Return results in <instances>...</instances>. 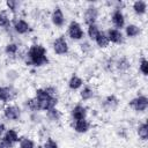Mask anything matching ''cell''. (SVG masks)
I'll return each instance as SVG.
<instances>
[{
	"label": "cell",
	"instance_id": "33",
	"mask_svg": "<svg viewBox=\"0 0 148 148\" xmlns=\"http://www.w3.org/2000/svg\"><path fill=\"white\" fill-rule=\"evenodd\" d=\"M42 148H59V145H58V141L56 139H53L52 136H47L44 140Z\"/></svg>",
	"mask_w": 148,
	"mask_h": 148
},
{
	"label": "cell",
	"instance_id": "5",
	"mask_svg": "<svg viewBox=\"0 0 148 148\" xmlns=\"http://www.w3.org/2000/svg\"><path fill=\"white\" fill-rule=\"evenodd\" d=\"M12 29L18 36H25V35H29L32 31V28H31L30 23L27 20H24L23 17H20V16H13Z\"/></svg>",
	"mask_w": 148,
	"mask_h": 148
},
{
	"label": "cell",
	"instance_id": "23",
	"mask_svg": "<svg viewBox=\"0 0 148 148\" xmlns=\"http://www.w3.org/2000/svg\"><path fill=\"white\" fill-rule=\"evenodd\" d=\"M45 118L51 124H59L62 118V113L58 108H53L45 112Z\"/></svg>",
	"mask_w": 148,
	"mask_h": 148
},
{
	"label": "cell",
	"instance_id": "29",
	"mask_svg": "<svg viewBox=\"0 0 148 148\" xmlns=\"http://www.w3.org/2000/svg\"><path fill=\"white\" fill-rule=\"evenodd\" d=\"M23 106H24V109L27 111H29V113H31V112H39L38 111V106H37V102H36L34 96L25 98L24 102H23Z\"/></svg>",
	"mask_w": 148,
	"mask_h": 148
},
{
	"label": "cell",
	"instance_id": "27",
	"mask_svg": "<svg viewBox=\"0 0 148 148\" xmlns=\"http://www.w3.org/2000/svg\"><path fill=\"white\" fill-rule=\"evenodd\" d=\"M136 135L141 141L148 140V125L146 121H141L136 126Z\"/></svg>",
	"mask_w": 148,
	"mask_h": 148
},
{
	"label": "cell",
	"instance_id": "24",
	"mask_svg": "<svg viewBox=\"0 0 148 148\" xmlns=\"http://www.w3.org/2000/svg\"><path fill=\"white\" fill-rule=\"evenodd\" d=\"M94 43L95 45L98 47V49H108L110 46V42H109V38H108V35L104 30H101V32L97 35V37L94 39Z\"/></svg>",
	"mask_w": 148,
	"mask_h": 148
},
{
	"label": "cell",
	"instance_id": "10",
	"mask_svg": "<svg viewBox=\"0 0 148 148\" xmlns=\"http://www.w3.org/2000/svg\"><path fill=\"white\" fill-rule=\"evenodd\" d=\"M50 21L51 24L58 29L62 28L66 24V15L60 6H54L50 14Z\"/></svg>",
	"mask_w": 148,
	"mask_h": 148
},
{
	"label": "cell",
	"instance_id": "7",
	"mask_svg": "<svg viewBox=\"0 0 148 148\" xmlns=\"http://www.w3.org/2000/svg\"><path fill=\"white\" fill-rule=\"evenodd\" d=\"M128 106L136 113H143L148 109V97L145 94L136 95L128 102Z\"/></svg>",
	"mask_w": 148,
	"mask_h": 148
},
{
	"label": "cell",
	"instance_id": "35",
	"mask_svg": "<svg viewBox=\"0 0 148 148\" xmlns=\"http://www.w3.org/2000/svg\"><path fill=\"white\" fill-rule=\"evenodd\" d=\"M29 118H30V121L35 125L40 124L42 120H43V117H42L40 112H31V113H29Z\"/></svg>",
	"mask_w": 148,
	"mask_h": 148
},
{
	"label": "cell",
	"instance_id": "8",
	"mask_svg": "<svg viewBox=\"0 0 148 148\" xmlns=\"http://www.w3.org/2000/svg\"><path fill=\"white\" fill-rule=\"evenodd\" d=\"M22 116V109L17 104H6L2 109V117L8 121H18Z\"/></svg>",
	"mask_w": 148,
	"mask_h": 148
},
{
	"label": "cell",
	"instance_id": "25",
	"mask_svg": "<svg viewBox=\"0 0 148 148\" xmlns=\"http://www.w3.org/2000/svg\"><path fill=\"white\" fill-rule=\"evenodd\" d=\"M6 6V10H8V13L13 16H16V14L20 12L21 7H22V2L17 1V0H7L5 2Z\"/></svg>",
	"mask_w": 148,
	"mask_h": 148
},
{
	"label": "cell",
	"instance_id": "2",
	"mask_svg": "<svg viewBox=\"0 0 148 148\" xmlns=\"http://www.w3.org/2000/svg\"><path fill=\"white\" fill-rule=\"evenodd\" d=\"M36 102H37V106H38V111L39 112H46L53 108H57L58 103H59V98L58 96L51 95L45 87H39L35 90V95H34Z\"/></svg>",
	"mask_w": 148,
	"mask_h": 148
},
{
	"label": "cell",
	"instance_id": "19",
	"mask_svg": "<svg viewBox=\"0 0 148 148\" xmlns=\"http://www.w3.org/2000/svg\"><path fill=\"white\" fill-rule=\"evenodd\" d=\"M79 96H80V99L82 102H88V101H91L92 98H95L96 90L91 84H86L84 83L83 87L79 90Z\"/></svg>",
	"mask_w": 148,
	"mask_h": 148
},
{
	"label": "cell",
	"instance_id": "16",
	"mask_svg": "<svg viewBox=\"0 0 148 148\" xmlns=\"http://www.w3.org/2000/svg\"><path fill=\"white\" fill-rule=\"evenodd\" d=\"M131 67H132V62H131L130 58L126 56H121L114 60V69L118 73L126 74L131 69Z\"/></svg>",
	"mask_w": 148,
	"mask_h": 148
},
{
	"label": "cell",
	"instance_id": "37",
	"mask_svg": "<svg viewBox=\"0 0 148 148\" xmlns=\"http://www.w3.org/2000/svg\"><path fill=\"white\" fill-rule=\"evenodd\" d=\"M0 148H6V147H5V146L1 143V141H0Z\"/></svg>",
	"mask_w": 148,
	"mask_h": 148
},
{
	"label": "cell",
	"instance_id": "17",
	"mask_svg": "<svg viewBox=\"0 0 148 148\" xmlns=\"http://www.w3.org/2000/svg\"><path fill=\"white\" fill-rule=\"evenodd\" d=\"M91 123L88 119L72 120V130L77 134H86L90 131Z\"/></svg>",
	"mask_w": 148,
	"mask_h": 148
},
{
	"label": "cell",
	"instance_id": "6",
	"mask_svg": "<svg viewBox=\"0 0 148 148\" xmlns=\"http://www.w3.org/2000/svg\"><path fill=\"white\" fill-rule=\"evenodd\" d=\"M99 17V8L94 5V3H89L84 9H83V14H82V18H83V23L86 25H90V24H96Z\"/></svg>",
	"mask_w": 148,
	"mask_h": 148
},
{
	"label": "cell",
	"instance_id": "22",
	"mask_svg": "<svg viewBox=\"0 0 148 148\" xmlns=\"http://www.w3.org/2000/svg\"><path fill=\"white\" fill-rule=\"evenodd\" d=\"M12 15L8 13V10L6 9H1L0 10V29L8 31L12 28Z\"/></svg>",
	"mask_w": 148,
	"mask_h": 148
},
{
	"label": "cell",
	"instance_id": "21",
	"mask_svg": "<svg viewBox=\"0 0 148 148\" xmlns=\"http://www.w3.org/2000/svg\"><path fill=\"white\" fill-rule=\"evenodd\" d=\"M147 8H148V3L145 0H136L132 3V10L139 17L145 16L147 14Z\"/></svg>",
	"mask_w": 148,
	"mask_h": 148
},
{
	"label": "cell",
	"instance_id": "18",
	"mask_svg": "<svg viewBox=\"0 0 148 148\" xmlns=\"http://www.w3.org/2000/svg\"><path fill=\"white\" fill-rule=\"evenodd\" d=\"M84 84V80L76 73H73L69 79L67 80V88L71 90V91H77L80 90Z\"/></svg>",
	"mask_w": 148,
	"mask_h": 148
},
{
	"label": "cell",
	"instance_id": "20",
	"mask_svg": "<svg viewBox=\"0 0 148 148\" xmlns=\"http://www.w3.org/2000/svg\"><path fill=\"white\" fill-rule=\"evenodd\" d=\"M142 32V29L140 25L135 24V23H128L124 27V36L125 38H130V39H133V38H136L141 35Z\"/></svg>",
	"mask_w": 148,
	"mask_h": 148
},
{
	"label": "cell",
	"instance_id": "11",
	"mask_svg": "<svg viewBox=\"0 0 148 148\" xmlns=\"http://www.w3.org/2000/svg\"><path fill=\"white\" fill-rule=\"evenodd\" d=\"M17 96V90L13 84L0 86V102L3 104H9Z\"/></svg>",
	"mask_w": 148,
	"mask_h": 148
},
{
	"label": "cell",
	"instance_id": "15",
	"mask_svg": "<svg viewBox=\"0 0 148 148\" xmlns=\"http://www.w3.org/2000/svg\"><path fill=\"white\" fill-rule=\"evenodd\" d=\"M88 117V109L86 105L77 103L71 109V118L72 120H81L87 119Z\"/></svg>",
	"mask_w": 148,
	"mask_h": 148
},
{
	"label": "cell",
	"instance_id": "34",
	"mask_svg": "<svg viewBox=\"0 0 148 148\" xmlns=\"http://www.w3.org/2000/svg\"><path fill=\"white\" fill-rule=\"evenodd\" d=\"M6 77H7V80H8L9 82H15V81L20 77V74H18V72L15 71V69H8V71L6 72Z\"/></svg>",
	"mask_w": 148,
	"mask_h": 148
},
{
	"label": "cell",
	"instance_id": "4",
	"mask_svg": "<svg viewBox=\"0 0 148 148\" xmlns=\"http://www.w3.org/2000/svg\"><path fill=\"white\" fill-rule=\"evenodd\" d=\"M51 46H52V51L56 56L65 57L69 53V44H68V40L65 37V35H60V36L56 37L52 40Z\"/></svg>",
	"mask_w": 148,
	"mask_h": 148
},
{
	"label": "cell",
	"instance_id": "14",
	"mask_svg": "<svg viewBox=\"0 0 148 148\" xmlns=\"http://www.w3.org/2000/svg\"><path fill=\"white\" fill-rule=\"evenodd\" d=\"M105 32L108 35V38H109L110 44L121 45V44L125 43V36H124V32L121 30L114 29V28H109Z\"/></svg>",
	"mask_w": 148,
	"mask_h": 148
},
{
	"label": "cell",
	"instance_id": "28",
	"mask_svg": "<svg viewBox=\"0 0 148 148\" xmlns=\"http://www.w3.org/2000/svg\"><path fill=\"white\" fill-rule=\"evenodd\" d=\"M84 32H86V36L88 37V39L90 42H94V39L101 32V28H99V25L97 23L96 24H90V25H87V30Z\"/></svg>",
	"mask_w": 148,
	"mask_h": 148
},
{
	"label": "cell",
	"instance_id": "9",
	"mask_svg": "<svg viewBox=\"0 0 148 148\" xmlns=\"http://www.w3.org/2000/svg\"><path fill=\"white\" fill-rule=\"evenodd\" d=\"M20 139L21 135L16 128H7L0 141L6 148H14V146L18 143Z\"/></svg>",
	"mask_w": 148,
	"mask_h": 148
},
{
	"label": "cell",
	"instance_id": "13",
	"mask_svg": "<svg viewBox=\"0 0 148 148\" xmlns=\"http://www.w3.org/2000/svg\"><path fill=\"white\" fill-rule=\"evenodd\" d=\"M119 103H120L119 98L114 94H110V95H108L103 98V101L101 103V106L106 112H113L118 109Z\"/></svg>",
	"mask_w": 148,
	"mask_h": 148
},
{
	"label": "cell",
	"instance_id": "1",
	"mask_svg": "<svg viewBox=\"0 0 148 148\" xmlns=\"http://www.w3.org/2000/svg\"><path fill=\"white\" fill-rule=\"evenodd\" d=\"M23 60L27 66H32L36 68L46 66L50 62L47 50L40 43H32L23 54Z\"/></svg>",
	"mask_w": 148,
	"mask_h": 148
},
{
	"label": "cell",
	"instance_id": "36",
	"mask_svg": "<svg viewBox=\"0 0 148 148\" xmlns=\"http://www.w3.org/2000/svg\"><path fill=\"white\" fill-rule=\"evenodd\" d=\"M6 130H7V127H6V124H5L3 121H0V139H1V138H2V135L5 134Z\"/></svg>",
	"mask_w": 148,
	"mask_h": 148
},
{
	"label": "cell",
	"instance_id": "30",
	"mask_svg": "<svg viewBox=\"0 0 148 148\" xmlns=\"http://www.w3.org/2000/svg\"><path fill=\"white\" fill-rule=\"evenodd\" d=\"M17 145L18 148H36V142L30 136H21Z\"/></svg>",
	"mask_w": 148,
	"mask_h": 148
},
{
	"label": "cell",
	"instance_id": "32",
	"mask_svg": "<svg viewBox=\"0 0 148 148\" xmlns=\"http://www.w3.org/2000/svg\"><path fill=\"white\" fill-rule=\"evenodd\" d=\"M139 72L143 76H147L148 75V60L143 56L139 59Z\"/></svg>",
	"mask_w": 148,
	"mask_h": 148
},
{
	"label": "cell",
	"instance_id": "26",
	"mask_svg": "<svg viewBox=\"0 0 148 148\" xmlns=\"http://www.w3.org/2000/svg\"><path fill=\"white\" fill-rule=\"evenodd\" d=\"M3 52L7 57H16L17 53L20 52V45L16 42H8L3 47Z\"/></svg>",
	"mask_w": 148,
	"mask_h": 148
},
{
	"label": "cell",
	"instance_id": "12",
	"mask_svg": "<svg viewBox=\"0 0 148 148\" xmlns=\"http://www.w3.org/2000/svg\"><path fill=\"white\" fill-rule=\"evenodd\" d=\"M110 22L112 24V28L114 29H124L126 25V17L125 14L121 9H112L111 15H110Z\"/></svg>",
	"mask_w": 148,
	"mask_h": 148
},
{
	"label": "cell",
	"instance_id": "3",
	"mask_svg": "<svg viewBox=\"0 0 148 148\" xmlns=\"http://www.w3.org/2000/svg\"><path fill=\"white\" fill-rule=\"evenodd\" d=\"M66 34L67 37L73 42H81L86 37V32L84 29L82 28V24L76 20L69 21V23L67 24Z\"/></svg>",
	"mask_w": 148,
	"mask_h": 148
},
{
	"label": "cell",
	"instance_id": "31",
	"mask_svg": "<svg viewBox=\"0 0 148 148\" xmlns=\"http://www.w3.org/2000/svg\"><path fill=\"white\" fill-rule=\"evenodd\" d=\"M79 47H80V51H81V53L82 54H84V56H89L92 51H94V49H92V44L90 43V40H81V43L79 44Z\"/></svg>",
	"mask_w": 148,
	"mask_h": 148
}]
</instances>
